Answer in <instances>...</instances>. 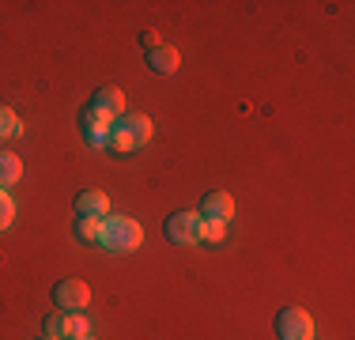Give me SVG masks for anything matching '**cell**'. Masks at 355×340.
I'll return each mask as SVG.
<instances>
[{
    "instance_id": "cell-13",
    "label": "cell",
    "mask_w": 355,
    "mask_h": 340,
    "mask_svg": "<svg viewBox=\"0 0 355 340\" xmlns=\"http://www.w3.org/2000/svg\"><path fill=\"white\" fill-rule=\"evenodd\" d=\"M46 337H53V340L69 337V314H49L46 318Z\"/></svg>"
},
{
    "instance_id": "cell-18",
    "label": "cell",
    "mask_w": 355,
    "mask_h": 340,
    "mask_svg": "<svg viewBox=\"0 0 355 340\" xmlns=\"http://www.w3.org/2000/svg\"><path fill=\"white\" fill-rule=\"evenodd\" d=\"M140 42L151 49V46H159V34H155V31H144V34H140Z\"/></svg>"
},
{
    "instance_id": "cell-2",
    "label": "cell",
    "mask_w": 355,
    "mask_h": 340,
    "mask_svg": "<svg viewBox=\"0 0 355 340\" xmlns=\"http://www.w3.org/2000/svg\"><path fill=\"white\" fill-rule=\"evenodd\" d=\"M151 133H155V125H151L144 114H121L114 121V129H110V144H106V148L137 151V148H144V144L151 140Z\"/></svg>"
},
{
    "instance_id": "cell-12",
    "label": "cell",
    "mask_w": 355,
    "mask_h": 340,
    "mask_svg": "<svg viewBox=\"0 0 355 340\" xmlns=\"http://www.w3.org/2000/svg\"><path fill=\"white\" fill-rule=\"evenodd\" d=\"M98 235H103V219H83V216L76 219V238H80V242L95 246Z\"/></svg>"
},
{
    "instance_id": "cell-3",
    "label": "cell",
    "mask_w": 355,
    "mask_h": 340,
    "mask_svg": "<svg viewBox=\"0 0 355 340\" xmlns=\"http://www.w3.org/2000/svg\"><path fill=\"white\" fill-rule=\"evenodd\" d=\"M276 337L280 340H314V321L299 306H284L276 314Z\"/></svg>"
},
{
    "instance_id": "cell-5",
    "label": "cell",
    "mask_w": 355,
    "mask_h": 340,
    "mask_svg": "<svg viewBox=\"0 0 355 340\" xmlns=\"http://www.w3.org/2000/svg\"><path fill=\"white\" fill-rule=\"evenodd\" d=\"M166 238H171L174 246L200 242V216L197 212H174V216L166 219Z\"/></svg>"
},
{
    "instance_id": "cell-14",
    "label": "cell",
    "mask_w": 355,
    "mask_h": 340,
    "mask_svg": "<svg viewBox=\"0 0 355 340\" xmlns=\"http://www.w3.org/2000/svg\"><path fill=\"white\" fill-rule=\"evenodd\" d=\"M23 125H19V117H15V110H8V106H0V140H8V136H15Z\"/></svg>"
},
{
    "instance_id": "cell-6",
    "label": "cell",
    "mask_w": 355,
    "mask_h": 340,
    "mask_svg": "<svg viewBox=\"0 0 355 340\" xmlns=\"http://www.w3.org/2000/svg\"><path fill=\"white\" fill-rule=\"evenodd\" d=\"M91 110H98L103 117H110V121H117V117L125 114V91H121V87H114V83L98 87L95 95H91Z\"/></svg>"
},
{
    "instance_id": "cell-16",
    "label": "cell",
    "mask_w": 355,
    "mask_h": 340,
    "mask_svg": "<svg viewBox=\"0 0 355 340\" xmlns=\"http://www.w3.org/2000/svg\"><path fill=\"white\" fill-rule=\"evenodd\" d=\"M15 219V201L8 197V189H0V231H8Z\"/></svg>"
},
{
    "instance_id": "cell-1",
    "label": "cell",
    "mask_w": 355,
    "mask_h": 340,
    "mask_svg": "<svg viewBox=\"0 0 355 340\" xmlns=\"http://www.w3.org/2000/svg\"><path fill=\"white\" fill-rule=\"evenodd\" d=\"M144 242V231L137 219L129 216H106L103 219V235H98V246H106L110 253H132L140 250Z\"/></svg>"
},
{
    "instance_id": "cell-15",
    "label": "cell",
    "mask_w": 355,
    "mask_h": 340,
    "mask_svg": "<svg viewBox=\"0 0 355 340\" xmlns=\"http://www.w3.org/2000/svg\"><path fill=\"white\" fill-rule=\"evenodd\" d=\"M227 223H212V219H200V242H223Z\"/></svg>"
},
{
    "instance_id": "cell-10",
    "label": "cell",
    "mask_w": 355,
    "mask_h": 340,
    "mask_svg": "<svg viewBox=\"0 0 355 340\" xmlns=\"http://www.w3.org/2000/svg\"><path fill=\"white\" fill-rule=\"evenodd\" d=\"M178 61H182V57H178V49L166 46V42H159V46L148 49V68H151V72H159V76H171L174 68H178Z\"/></svg>"
},
{
    "instance_id": "cell-7",
    "label": "cell",
    "mask_w": 355,
    "mask_h": 340,
    "mask_svg": "<svg viewBox=\"0 0 355 340\" xmlns=\"http://www.w3.org/2000/svg\"><path fill=\"white\" fill-rule=\"evenodd\" d=\"M200 219H212V223H227V219L234 216V197L231 193H223V189H216V193H208L205 201H200V212H197Z\"/></svg>"
},
{
    "instance_id": "cell-19",
    "label": "cell",
    "mask_w": 355,
    "mask_h": 340,
    "mask_svg": "<svg viewBox=\"0 0 355 340\" xmlns=\"http://www.w3.org/2000/svg\"><path fill=\"white\" fill-rule=\"evenodd\" d=\"M80 340H95V337H80Z\"/></svg>"
},
{
    "instance_id": "cell-17",
    "label": "cell",
    "mask_w": 355,
    "mask_h": 340,
    "mask_svg": "<svg viewBox=\"0 0 355 340\" xmlns=\"http://www.w3.org/2000/svg\"><path fill=\"white\" fill-rule=\"evenodd\" d=\"M80 337H91V325L83 314H69V337L64 340H80Z\"/></svg>"
},
{
    "instance_id": "cell-9",
    "label": "cell",
    "mask_w": 355,
    "mask_h": 340,
    "mask_svg": "<svg viewBox=\"0 0 355 340\" xmlns=\"http://www.w3.org/2000/svg\"><path fill=\"white\" fill-rule=\"evenodd\" d=\"M76 212H80L83 219H106L110 216V197L103 189H83V193H76Z\"/></svg>"
},
{
    "instance_id": "cell-4",
    "label": "cell",
    "mask_w": 355,
    "mask_h": 340,
    "mask_svg": "<svg viewBox=\"0 0 355 340\" xmlns=\"http://www.w3.org/2000/svg\"><path fill=\"white\" fill-rule=\"evenodd\" d=\"M53 303L61 306V314H80L91 303V287L83 280H61L53 287Z\"/></svg>"
},
{
    "instance_id": "cell-8",
    "label": "cell",
    "mask_w": 355,
    "mask_h": 340,
    "mask_svg": "<svg viewBox=\"0 0 355 340\" xmlns=\"http://www.w3.org/2000/svg\"><path fill=\"white\" fill-rule=\"evenodd\" d=\"M110 129H114V121L110 117H103L98 110H83V136H87L91 148H106L110 144Z\"/></svg>"
},
{
    "instance_id": "cell-20",
    "label": "cell",
    "mask_w": 355,
    "mask_h": 340,
    "mask_svg": "<svg viewBox=\"0 0 355 340\" xmlns=\"http://www.w3.org/2000/svg\"><path fill=\"white\" fill-rule=\"evenodd\" d=\"M42 340H53V337H42Z\"/></svg>"
},
{
    "instance_id": "cell-11",
    "label": "cell",
    "mask_w": 355,
    "mask_h": 340,
    "mask_svg": "<svg viewBox=\"0 0 355 340\" xmlns=\"http://www.w3.org/2000/svg\"><path fill=\"white\" fill-rule=\"evenodd\" d=\"M19 178H23L19 155H12V151H0V189H4V185H15Z\"/></svg>"
}]
</instances>
